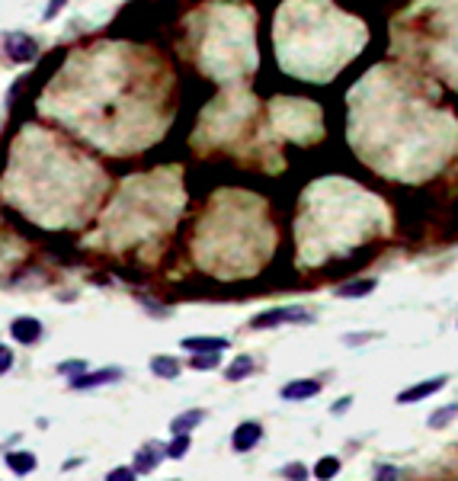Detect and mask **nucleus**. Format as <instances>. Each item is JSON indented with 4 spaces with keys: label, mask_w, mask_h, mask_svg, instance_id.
I'll return each mask as SVG.
<instances>
[{
    "label": "nucleus",
    "mask_w": 458,
    "mask_h": 481,
    "mask_svg": "<svg viewBox=\"0 0 458 481\" xmlns=\"http://www.w3.org/2000/svg\"><path fill=\"white\" fill-rule=\"evenodd\" d=\"M189 48L202 74L234 81L257 68L253 13L244 4H212L189 16Z\"/></svg>",
    "instance_id": "obj_2"
},
{
    "label": "nucleus",
    "mask_w": 458,
    "mask_h": 481,
    "mask_svg": "<svg viewBox=\"0 0 458 481\" xmlns=\"http://www.w3.org/2000/svg\"><path fill=\"white\" fill-rule=\"evenodd\" d=\"M189 449H193V440H189V433H183V436H174V440L164 446V452H167V459L180 462V459H186Z\"/></svg>",
    "instance_id": "obj_20"
},
{
    "label": "nucleus",
    "mask_w": 458,
    "mask_h": 481,
    "mask_svg": "<svg viewBox=\"0 0 458 481\" xmlns=\"http://www.w3.org/2000/svg\"><path fill=\"white\" fill-rule=\"evenodd\" d=\"M180 346L186 353H225L228 340L225 337H183Z\"/></svg>",
    "instance_id": "obj_13"
},
{
    "label": "nucleus",
    "mask_w": 458,
    "mask_h": 481,
    "mask_svg": "<svg viewBox=\"0 0 458 481\" xmlns=\"http://www.w3.org/2000/svg\"><path fill=\"white\" fill-rule=\"evenodd\" d=\"M375 289H378V279H353V282H343V286H336V295L340 299H362V295H372Z\"/></svg>",
    "instance_id": "obj_15"
},
{
    "label": "nucleus",
    "mask_w": 458,
    "mask_h": 481,
    "mask_svg": "<svg viewBox=\"0 0 458 481\" xmlns=\"http://www.w3.org/2000/svg\"><path fill=\"white\" fill-rule=\"evenodd\" d=\"M4 45H7L10 61H16V64H29L36 55H39V45H36V38L26 36V32H10V36L4 38Z\"/></svg>",
    "instance_id": "obj_7"
},
{
    "label": "nucleus",
    "mask_w": 458,
    "mask_h": 481,
    "mask_svg": "<svg viewBox=\"0 0 458 481\" xmlns=\"http://www.w3.org/2000/svg\"><path fill=\"white\" fill-rule=\"evenodd\" d=\"M349 404H353V398H340V401H336L334 404V408H330V414H334V417H340V414H346V410H349Z\"/></svg>",
    "instance_id": "obj_29"
},
{
    "label": "nucleus",
    "mask_w": 458,
    "mask_h": 481,
    "mask_svg": "<svg viewBox=\"0 0 458 481\" xmlns=\"http://www.w3.org/2000/svg\"><path fill=\"white\" fill-rule=\"evenodd\" d=\"M263 440V427H260L257 420H244V423H238L234 427V433H231V446H234V452H250L257 443Z\"/></svg>",
    "instance_id": "obj_11"
},
{
    "label": "nucleus",
    "mask_w": 458,
    "mask_h": 481,
    "mask_svg": "<svg viewBox=\"0 0 458 481\" xmlns=\"http://www.w3.org/2000/svg\"><path fill=\"white\" fill-rule=\"evenodd\" d=\"M174 481H176V478H174Z\"/></svg>",
    "instance_id": "obj_30"
},
{
    "label": "nucleus",
    "mask_w": 458,
    "mask_h": 481,
    "mask_svg": "<svg viewBox=\"0 0 458 481\" xmlns=\"http://www.w3.org/2000/svg\"><path fill=\"white\" fill-rule=\"evenodd\" d=\"M311 475H314V481H330L340 475V459L336 455H321V459L314 462V468H311Z\"/></svg>",
    "instance_id": "obj_18"
},
{
    "label": "nucleus",
    "mask_w": 458,
    "mask_h": 481,
    "mask_svg": "<svg viewBox=\"0 0 458 481\" xmlns=\"http://www.w3.org/2000/svg\"><path fill=\"white\" fill-rule=\"evenodd\" d=\"M253 369H257V359L247 356V353H240V356H234V363L225 369V378L228 382H244Z\"/></svg>",
    "instance_id": "obj_16"
},
{
    "label": "nucleus",
    "mask_w": 458,
    "mask_h": 481,
    "mask_svg": "<svg viewBox=\"0 0 458 481\" xmlns=\"http://www.w3.org/2000/svg\"><path fill=\"white\" fill-rule=\"evenodd\" d=\"M125 378L122 366H103V369H93V372H80V376L68 378V388L71 391H90V388H103V385H116Z\"/></svg>",
    "instance_id": "obj_5"
},
{
    "label": "nucleus",
    "mask_w": 458,
    "mask_h": 481,
    "mask_svg": "<svg viewBox=\"0 0 458 481\" xmlns=\"http://www.w3.org/2000/svg\"><path fill=\"white\" fill-rule=\"evenodd\" d=\"M375 481H398V468H394V465H378Z\"/></svg>",
    "instance_id": "obj_28"
},
{
    "label": "nucleus",
    "mask_w": 458,
    "mask_h": 481,
    "mask_svg": "<svg viewBox=\"0 0 458 481\" xmlns=\"http://www.w3.org/2000/svg\"><path fill=\"white\" fill-rule=\"evenodd\" d=\"M189 366L193 369H218L221 366V353H193V359H189Z\"/></svg>",
    "instance_id": "obj_21"
},
{
    "label": "nucleus",
    "mask_w": 458,
    "mask_h": 481,
    "mask_svg": "<svg viewBox=\"0 0 458 481\" xmlns=\"http://www.w3.org/2000/svg\"><path fill=\"white\" fill-rule=\"evenodd\" d=\"M65 6H68V0H48V4H46V13H42V19H46V23H48V19H55L61 10H65Z\"/></svg>",
    "instance_id": "obj_26"
},
{
    "label": "nucleus",
    "mask_w": 458,
    "mask_h": 481,
    "mask_svg": "<svg viewBox=\"0 0 458 481\" xmlns=\"http://www.w3.org/2000/svg\"><path fill=\"white\" fill-rule=\"evenodd\" d=\"M42 333H46V327H42V321L33 318V314H20V318L10 321V337H14L16 343H23V346L39 343Z\"/></svg>",
    "instance_id": "obj_6"
},
{
    "label": "nucleus",
    "mask_w": 458,
    "mask_h": 481,
    "mask_svg": "<svg viewBox=\"0 0 458 481\" xmlns=\"http://www.w3.org/2000/svg\"><path fill=\"white\" fill-rule=\"evenodd\" d=\"M282 475L285 481H308L311 478V472H308V465H302V462H292V465H282Z\"/></svg>",
    "instance_id": "obj_22"
},
{
    "label": "nucleus",
    "mask_w": 458,
    "mask_h": 481,
    "mask_svg": "<svg viewBox=\"0 0 458 481\" xmlns=\"http://www.w3.org/2000/svg\"><path fill=\"white\" fill-rule=\"evenodd\" d=\"M445 385H449V376H432V378H426V382H417V385H410V388L398 391V398H394V401H398V404H417V401H423V398L442 391Z\"/></svg>",
    "instance_id": "obj_8"
},
{
    "label": "nucleus",
    "mask_w": 458,
    "mask_h": 481,
    "mask_svg": "<svg viewBox=\"0 0 458 481\" xmlns=\"http://www.w3.org/2000/svg\"><path fill=\"white\" fill-rule=\"evenodd\" d=\"M394 51L458 87V0H417L394 19Z\"/></svg>",
    "instance_id": "obj_3"
},
{
    "label": "nucleus",
    "mask_w": 458,
    "mask_h": 481,
    "mask_svg": "<svg viewBox=\"0 0 458 481\" xmlns=\"http://www.w3.org/2000/svg\"><path fill=\"white\" fill-rule=\"evenodd\" d=\"M276 58L304 81H330L366 48V26L330 0H285L276 13Z\"/></svg>",
    "instance_id": "obj_1"
},
{
    "label": "nucleus",
    "mask_w": 458,
    "mask_h": 481,
    "mask_svg": "<svg viewBox=\"0 0 458 481\" xmlns=\"http://www.w3.org/2000/svg\"><path fill=\"white\" fill-rule=\"evenodd\" d=\"M14 363H16V353L10 350V346L0 343V376H7V372L14 369Z\"/></svg>",
    "instance_id": "obj_25"
},
{
    "label": "nucleus",
    "mask_w": 458,
    "mask_h": 481,
    "mask_svg": "<svg viewBox=\"0 0 458 481\" xmlns=\"http://www.w3.org/2000/svg\"><path fill=\"white\" fill-rule=\"evenodd\" d=\"M55 369H58V376L74 378V376H80V372H87V363L84 359H65V363H58Z\"/></svg>",
    "instance_id": "obj_23"
},
{
    "label": "nucleus",
    "mask_w": 458,
    "mask_h": 481,
    "mask_svg": "<svg viewBox=\"0 0 458 481\" xmlns=\"http://www.w3.org/2000/svg\"><path fill=\"white\" fill-rule=\"evenodd\" d=\"M202 420H206V410H202V408H189V410H183V414H176L174 420H170V433H174V436L193 433Z\"/></svg>",
    "instance_id": "obj_14"
},
{
    "label": "nucleus",
    "mask_w": 458,
    "mask_h": 481,
    "mask_svg": "<svg viewBox=\"0 0 458 481\" xmlns=\"http://www.w3.org/2000/svg\"><path fill=\"white\" fill-rule=\"evenodd\" d=\"M148 366H151V372H154L157 378H176L180 376V369H183L176 356H154Z\"/></svg>",
    "instance_id": "obj_17"
},
{
    "label": "nucleus",
    "mask_w": 458,
    "mask_h": 481,
    "mask_svg": "<svg viewBox=\"0 0 458 481\" xmlns=\"http://www.w3.org/2000/svg\"><path fill=\"white\" fill-rule=\"evenodd\" d=\"M164 459H167L164 446H161V443L151 440V443H144V446H138V452L132 455V468H135L138 475H151Z\"/></svg>",
    "instance_id": "obj_9"
},
{
    "label": "nucleus",
    "mask_w": 458,
    "mask_h": 481,
    "mask_svg": "<svg viewBox=\"0 0 458 481\" xmlns=\"http://www.w3.org/2000/svg\"><path fill=\"white\" fill-rule=\"evenodd\" d=\"M314 321V314L308 308H298V305H279L270 308V311H260L250 318L253 331H270V327H282V324H308Z\"/></svg>",
    "instance_id": "obj_4"
},
{
    "label": "nucleus",
    "mask_w": 458,
    "mask_h": 481,
    "mask_svg": "<svg viewBox=\"0 0 458 481\" xmlns=\"http://www.w3.org/2000/svg\"><path fill=\"white\" fill-rule=\"evenodd\" d=\"M381 333H346V337H343V343L346 346H356V343H366V340H378Z\"/></svg>",
    "instance_id": "obj_27"
},
{
    "label": "nucleus",
    "mask_w": 458,
    "mask_h": 481,
    "mask_svg": "<svg viewBox=\"0 0 458 481\" xmlns=\"http://www.w3.org/2000/svg\"><path fill=\"white\" fill-rule=\"evenodd\" d=\"M4 462H7V468L14 475H33L36 468H39V459H36V452H29V449H14V452L4 455Z\"/></svg>",
    "instance_id": "obj_12"
},
{
    "label": "nucleus",
    "mask_w": 458,
    "mask_h": 481,
    "mask_svg": "<svg viewBox=\"0 0 458 481\" xmlns=\"http://www.w3.org/2000/svg\"><path fill=\"white\" fill-rule=\"evenodd\" d=\"M106 481H138V472L132 465H116L106 472Z\"/></svg>",
    "instance_id": "obj_24"
},
{
    "label": "nucleus",
    "mask_w": 458,
    "mask_h": 481,
    "mask_svg": "<svg viewBox=\"0 0 458 481\" xmlns=\"http://www.w3.org/2000/svg\"><path fill=\"white\" fill-rule=\"evenodd\" d=\"M321 388H324L321 378H295V382H285L279 388V398L282 401H304V398L321 395Z\"/></svg>",
    "instance_id": "obj_10"
},
{
    "label": "nucleus",
    "mask_w": 458,
    "mask_h": 481,
    "mask_svg": "<svg viewBox=\"0 0 458 481\" xmlns=\"http://www.w3.org/2000/svg\"><path fill=\"white\" fill-rule=\"evenodd\" d=\"M455 417H458V401H452V404H445V408L432 410V414L426 417V427H430V430H442V427H449Z\"/></svg>",
    "instance_id": "obj_19"
}]
</instances>
